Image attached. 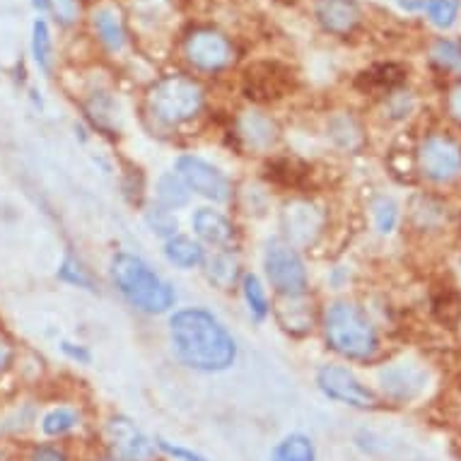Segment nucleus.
Segmentation results:
<instances>
[{
    "label": "nucleus",
    "instance_id": "1",
    "mask_svg": "<svg viewBox=\"0 0 461 461\" xmlns=\"http://www.w3.org/2000/svg\"><path fill=\"white\" fill-rule=\"evenodd\" d=\"M176 357L198 372H225L237 360V340L215 314L201 307L179 310L169 319Z\"/></svg>",
    "mask_w": 461,
    "mask_h": 461
},
{
    "label": "nucleus",
    "instance_id": "2",
    "mask_svg": "<svg viewBox=\"0 0 461 461\" xmlns=\"http://www.w3.org/2000/svg\"><path fill=\"white\" fill-rule=\"evenodd\" d=\"M109 276L116 290L126 297L131 307L145 314H165L175 307L176 293L165 278H159L155 268L145 264L143 258L129 251L113 254L109 264Z\"/></svg>",
    "mask_w": 461,
    "mask_h": 461
},
{
    "label": "nucleus",
    "instance_id": "3",
    "mask_svg": "<svg viewBox=\"0 0 461 461\" xmlns=\"http://www.w3.org/2000/svg\"><path fill=\"white\" fill-rule=\"evenodd\" d=\"M324 336L329 348L348 360H370L379 350L377 326L356 303L340 300L324 314Z\"/></svg>",
    "mask_w": 461,
    "mask_h": 461
},
{
    "label": "nucleus",
    "instance_id": "4",
    "mask_svg": "<svg viewBox=\"0 0 461 461\" xmlns=\"http://www.w3.org/2000/svg\"><path fill=\"white\" fill-rule=\"evenodd\" d=\"M148 106L158 122L179 126L191 122L203 109V90L186 76H167L150 87Z\"/></svg>",
    "mask_w": 461,
    "mask_h": 461
},
{
    "label": "nucleus",
    "instance_id": "5",
    "mask_svg": "<svg viewBox=\"0 0 461 461\" xmlns=\"http://www.w3.org/2000/svg\"><path fill=\"white\" fill-rule=\"evenodd\" d=\"M266 278L283 297H300L307 293L310 278L295 247L287 242H268L264 254Z\"/></svg>",
    "mask_w": 461,
    "mask_h": 461
},
{
    "label": "nucleus",
    "instance_id": "6",
    "mask_svg": "<svg viewBox=\"0 0 461 461\" xmlns=\"http://www.w3.org/2000/svg\"><path fill=\"white\" fill-rule=\"evenodd\" d=\"M317 386L324 396L331 401L346 403L350 409H377L379 401L370 386H365L360 379L343 365H321L317 372Z\"/></svg>",
    "mask_w": 461,
    "mask_h": 461
},
{
    "label": "nucleus",
    "instance_id": "7",
    "mask_svg": "<svg viewBox=\"0 0 461 461\" xmlns=\"http://www.w3.org/2000/svg\"><path fill=\"white\" fill-rule=\"evenodd\" d=\"M176 175L182 176L189 191L208 198L212 203H225L232 196V184L220 167L196 155H182L176 159Z\"/></svg>",
    "mask_w": 461,
    "mask_h": 461
},
{
    "label": "nucleus",
    "instance_id": "8",
    "mask_svg": "<svg viewBox=\"0 0 461 461\" xmlns=\"http://www.w3.org/2000/svg\"><path fill=\"white\" fill-rule=\"evenodd\" d=\"M418 165L430 182H452L461 175V145L454 138L432 133L420 143Z\"/></svg>",
    "mask_w": 461,
    "mask_h": 461
},
{
    "label": "nucleus",
    "instance_id": "9",
    "mask_svg": "<svg viewBox=\"0 0 461 461\" xmlns=\"http://www.w3.org/2000/svg\"><path fill=\"white\" fill-rule=\"evenodd\" d=\"M293 87V73L278 61L254 63L244 70L242 90L251 102H273Z\"/></svg>",
    "mask_w": 461,
    "mask_h": 461
},
{
    "label": "nucleus",
    "instance_id": "10",
    "mask_svg": "<svg viewBox=\"0 0 461 461\" xmlns=\"http://www.w3.org/2000/svg\"><path fill=\"white\" fill-rule=\"evenodd\" d=\"M184 53L198 70L215 73L230 66L232 61V44L215 30H194L184 41Z\"/></svg>",
    "mask_w": 461,
    "mask_h": 461
},
{
    "label": "nucleus",
    "instance_id": "11",
    "mask_svg": "<svg viewBox=\"0 0 461 461\" xmlns=\"http://www.w3.org/2000/svg\"><path fill=\"white\" fill-rule=\"evenodd\" d=\"M104 435L113 454L123 461H152L158 454L155 442L126 416H113L106 423Z\"/></svg>",
    "mask_w": 461,
    "mask_h": 461
},
{
    "label": "nucleus",
    "instance_id": "12",
    "mask_svg": "<svg viewBox=\"0 0 461 461\" xmlns=\"http://www.w3.org/2000/svg\"><path fill=\"white\" fill-rule=\"evenodd\" d=\"M280 222L290 247H310L324 232L326 215L319 205L310 201H293L285 205Z\"/></svg>",
    "mask_w": 461,
    "mask_h": 461
},
{
    "label": "nucleus",
    "instance_id": "13",
    "mask_svg": "<svg viewBox=\"0 0 461 461\" xmlns=\"http://www.w3.org/2000/svg\"><path fill=\"white\" fill-rule=\"evenodd\" d=\"M379 384L393 401H411L428 384V372L416 363H392L379 372Z\"/></svg>",
    "mask_w": 461,
    "mask_h": 461
},
{
    "label": "nucleus",
    "instance_id": "14",
    "mask_svg": "<svg viewBox=\"0 0 461 461\" xmlns=\"http://www.w3.org/2000/svg\"><path fill=\"white\" fill-rule=\"evenodd\" d=\"M317 23L336 37H348L360 24V5L356 0H317Z\"/></svg>",
    "mask_w": 461,
    "mask_h": 461
},
{
    "label": "nucleus",
    "instance_id": "15",
    "mask_svg": "<svg viewBox=\"0 0 461 461\" xmlns=\"http://www.w3.org/2000/svg\"><path fill=\"white\" fill-rule=\"evenodd\" d=\"M191 227L201 242L211 244L215 249H230V244L235 240V225L227 215L212 208H198L191 218Z\"/></svg>",
    "mask_w": 461,
    "mask_h": 461
},
{
    "label": "nucleus",
    "instance_id": "16",
    "mask_svg": "<svg viewBox=\"0 0 461 461\" xmlns=\"http://www.w3.org/2000/svg\"><path fill=\"white\" fill-rule=\"evenodd\" d=\"M237 138L251 150H268L278 140V129L273 119L261 112H244L235 123Z\"/></svg>",
    "mask_w": 461,
    "mask_h": 461
},
{
    "label": "nucleus",
    "instance_id": "17",
    "mask_svg": "<svg viewBox=\"0 0 461 461\" xmlns=\"http://www.w3.org/2000/svg\"><path fill=\"white\" fill-rule=\"evenodd\" d=\"M276 317H278L280 326L293 336L310 333L312 324H314V312H312V304L304 300V295L283 297V304L276 312Z\"/></svg>",
    "mask_w": 461,
    "mask_h": 461
},
{
    "label": "nucleus",
    "instance_id": "18",
    "mask_svg": "<svg viewBox=\"0 0 461 461\" xmlns=\"http://www.w3.org/2000/svg\"><path fill=\"white\" fill-rule=\"evenodd\" d=\"M266 179L283 189H303L310 179V167L300 159L276 158L266 165Z\"/></svg>",
    "mask_w": 461,
    "mask_h": 461
},
{
    "label": "nucleus",
    "instance_id": "19",
    "mask_svg": "<svg viewBox=\"0 0 461 461\" xmlns=\"http://www.w3.org/2000/svg\"><path fill=\"white\" fill-rule=\"evenodd\" d=\"M165 258L176 268L189 271V268H198V266L205 264V251L191 237L175 235L165 240Z\"/></svg>",
    "mask_w": 461,
    "mask_h": 461
},
{
    "label": "nucleus",
    "instance_id": "20",
    "mask_svg": "<svg viewBox=\"0 0 461 461\" xmlns=\"http://www.w3.org/2000/svg\"><path fill=\"white\" fill-rule=\"evenodd\" d=\"M403 76H406V70L396 63H382V66H375L370 70H363L357 76L356 85L363 92H392L393 87L403 83Z\"/></svg>",
    "mask_w": 461,
    "mask_h": 461
},
{
    "label": "nucleus",
    "instance_id": "21",
    "mask_svg": "<svg viewBox=\"0 0 461 461\" xmlns=\"http://www.w3.org/2000/svg\"><path fill=\"white\" fill-rule=\"evenodd\" d=\"M205 278L220 290H230L240 278V261L232 251L218 249L205 261Z\"/></svg>",
    "mask_w": 461,
    "mask_h": 461
},
{
    "label": "nucleus",
    "instance_id": "22",
    "mask_svg": "<svg viewBox=\"0 0 461 461\" xmlns=\"http://www.w3.org/2000/svg\"><path fill=\"white\" fill-rule=\"evenodd\" d=\"M92 24H95V32H97V37L102 39V44H104L106 49L122 51L123 44H126V32H123L122 20H119V15H116L113 10H97Z\"/></svg>",
    "mask_w": 461,
    "mask_h": 461
},
{
    "label": "nucleus",
    "instance_id": "23",
    "mask_svg": "<svg viewBox=\"0 0 461 461\" xmlns=\"http://www.w3.org/2000/svg\"><path fill=\"white\" fill-rule=\"evenodd\" d=\"M329 138L343 150H357L363 145V129L348 113H336L329 122Z\"/></svg>",
    "mask_w": 461,
    "mask_h": 461
},
{
    "label": "nucleus",
    "instance_id": "24",
    "mask_svg": "<svg viewBox=\"0 0 461 461\" xmlns=\"http://www.w3.org/2000/svg\"><path fill=\"white\" fill-rule=\"evenodd\" d=\"M268 461H317V449L307 435H287L276 445Z\"/></svg>",
    "mask_w": 461,
    "mask_h": 461
},
{
    "label": "nucleus",
    "instance_id": "25",
    "mask_svg": "<svg viewBox=\"0 0 461 461\" xmlns=\"http://www.w3.org/2000/svg\"><path fill=\"white\" fill-rule=\"evenodd\" d=\"M191 191L189 186L184 184V179L176 172H169V175H162L158 182V201L159 205H165L169 211H176V208H184L189 203Z\"/></svg>",
    "mask_w": 461,
    "mask_h": 461
},
{
    "label": "nucleus",
    "instance_id": "26",
    "mask_svg": "<svg viewBox=\"0 0 461 461\" xmlns=\"http://www.w3.org/2000/svg\"><path fill=\"white\" fill-rule=\"evenodd\" d=\"M242 295L244 303L249 307V314L257 321H264L268 314H271V303H268V295H266L264 283L258 280V276L254 273H244L242 276Z\"/></svg>",
    "mask_w": 461,
    "mask_h": 461
},
{
    "label": "nucleus",
    "instance_id": "27",
    "mask_svg": "<svg viewBox=\"0 0 461 461\" xmlns=\"http://www.w3.org/2000/svg\"><path fill=\"white\" fill-rule=\"evenodd\" d=\"M32 56L44 73H51L53 66V41L49 24L44 20H37L32 27Z\"/></svg>",
    "mask_w": 461,
    "mask_h": 461
},
{
    "label": "nucleus",
    "instance_id": "28",
    "mask_svg": "<svg viewBox=\"0 0 461 461\" xmlns=\"http://www.w3.org/2000/svg\"><path fill=\"white\" fill-rule=\"evenodd\" d=\"M459 0H425V13L430 17V23L439 30H449L456 17H459Z\"/></svg>",
    "mask_w": 461,
    "mask_h": 461
},
{
    "label": "nucleus",
    "instance_id": "29",
    "mask_svg": "<svg viewBox=\"0 0 461 461\" xmlns=\"http://www.w3.org/2000/svg\"><path fill=\"white\" fill-rule=\"evenodd\" d=\"M430 59L442 70H461V46L452 39H438L430 49Z\"/></svg>",
    "mask_w": 461,
    "mask_h": 461
},
{
    "label": "nucleus",
    "instance_id": "30",
    "mask_svg": "<svg viewBox=\"0 0 461 461\" xmlns=\"http://www.w3.org/2000/svg\"><path fill=\"white\" fill-rule=\"evenodd\" d=\"M87 116L92 119V123L102 131H112L113 122H116V106H113L112 97H106L102 92H97L95 97L90 99L87 104Z\"/></svg>",
    "mask_w": 461,
    "mask_h": 461
},
{
    "label": "nucleus",
    "instance_id": "31",
    "mask_svg": "<svg viewBox=\"0 0 461 461\" xmlns=\"http://www.w3.org/2000/svg\"><path fill=\"white\" fill-rule=\"evenodd\" d=\"M77 425L76 411L70 409H53L49 411L41 420V430L49 438H61L66 432H70Z\"/></svg>",
    "mask_w": 461,
    "mask_h": 461
},
{
    "label": "nucleus",
    "instance_id": "32",
    "mask_svg": "<svg viewBox=\"0 0 461 461\" xmlns=\"http://www.w3.org/2000/svg\"><path fill=\"white\" fill-rule=\"evenodd\" d=\"M145 222L150 227L152 232L162 240H169V237L176 235V218L175 212L165 208V205H152L150 211L145 212Z\"/></svg>",
    "mask_w": 461,
    "mask_h": 461
},
{
    "label": "nucleus",
    "instance_id": "33",
    "mask_svg": "<svg viewBox=\"0 0 461 461\" xmlns=\"http://www.w3.org/2000/svg\"><path fill=\"white\" fill-rule=\"evenodd\" d=\"M59 278H61L63 283H68V285L85 287V290H90V293L97 290V287H95V280H92V276L87 273V268H85L76 257H70V254L63 258L61 268H59Z\"/></svg>",
    "mask_w": 461,
    "mask_h": 461
},
{
    "label": "nucleus",
    "instance_id": "34",
    "mask_svg": "<svg viewBox=\"0 0 461 461\" xmlns=\"http://www.w3.org/2000/svg\"><path fill=\"white\" fill-rule=\"evenodd\" d=\"M372 215H375V225L382 235H392L399 225V205L393 203L392 198H379L372 208Z\"/></svg>",
    "mask_w": 461,
    "mask_h": 461
},
{
    "label": "nucleus",
    "instance_id": "35",
    "mask_svg": "<svg viewBox=\"0 0 461 461\" xmlns=\"http://www.w3.org/2000/svg\"><path fill=\"white\" fill-rule=\"evenodd\" d=\"M51 10L56 13L61 24H70L77 17L76 0H51Z\"/></svg>",
    "mask_w": 461,
    "mask_h": 461
},
{
    "label": "nucleus",
    "instance_id": "36",
    "mask_svg": "<svg viewBox=\"0 0 461 461\" xmlns=\"http://www.w3.org/2000/svg\"><path fill=\"white\" fill-rule=\"evenodd\" d=\"M158 445H159V449H162V452H167L169 456H175V459H179V461H208L205 456H201V454L191 452V449H184V447L169 445L167 439H158Z\"/></svg>",
    "mask_w": 461,
    "mask_h": 461
},
{
    "label": "nucleus",
    "instance_id": "37",
    "mask_svg": "<svg viewBox=\"0 0 461 461\" xmlns=\"http://www.w3.org/2000/svg\"><path fill=\"white\" fill-rule=\"evenodd\" d=\"M61 348H63V353L70 357V360H76V363H80V365L90 363V360H92L90 350L85 348V346H76V343H68V340H63Z\"/></svg>",
    "mask_w": 461,
    "mask_h": 461
},
{
    "label": "nucleus",
    "instance_id": "38",
    "mask_svg": "<svg viewBox=\"0 0 461 461\" xmlns=\"http://www.w3.org/2000/svg\"><path fill=\"white\" fill-rule=\"evenodd\" d=\"M30 461H68L66 459V454L61 449H56V447H39L34 449Z\"/></svg>",
    "mask_w": 461,
    "mask_h": 461
},
{
    "label": "nucleus",
    "instance_id": "39",
    "mask_svg": "<svg viewBox=\"0 0 461 461\" xmlns=\"http://www.w3.org/2000/svg\"><path fill=\"white\" fill-rule=\"evenodd\" d=\"M449 112H452L454 119H459L461 122V85H456L449 95Z\"/></svg>",
    "mask_w": 461,
    "mask_h": 461
},
{
    "label": "nucleus",
    "instance_id": "40",
    "mask_svg": "<svg viewBox=\"0 0 461 461\" xmlns=\"http://www.w3.org/2000/svg\"><path fill=\"white\" fill-rule=\"evenodd\" d=\"M10 363V348L0 343V370H5V365Z\"/></svg>",
    "mask_w": 461,
    "mask_h": 461
},
{
    "label": "nucleus",
    "instance_id": "41",
    "mask_svg": "<svg viewBox=\"0 0 461 461\" xmlns=\"http://www.w3.org/2000/svg\"><path fill=\"white\" fill-rule=\"evenodd\" d=\"M32 5L37 10H49L51 8V0H32Z\"/></svg>",
    "mask_w": 461,
    "mask_h": 461
}]
</instances>
